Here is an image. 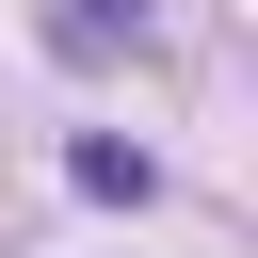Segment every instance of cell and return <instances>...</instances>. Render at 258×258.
<instances>
[{
	"instance_id": "1",
	"label": "cell",
	"mask_w": 258,
	"mask_h": 258,
	"mask_svg": "<svg viewBox=\"0 0 258 258\" xmlns=\"http://www.w3.org/2000/svg\"><path fill=\"white\" fill-rule=\"evenodd\" d=\"M64 177H81L97 210H145V194H161V161H145L129 129H81V145H64Z\"/></svg>"
},
{
	"instance_id": "2",
	"label": "cell",
	"mask_w": 258,
	"mask_h": 258,
	"mask_svg": "<svg viewBox=\"0 0 258 258\" xmlns=\"http://www.w3.org/2000/svg\"><path fill=\"white\" fill-rule=\"evenodd\" d=\"M145 48V0H48V64H113Z\"/></svg>"
}]
</instances>
